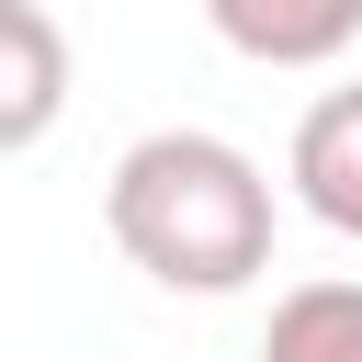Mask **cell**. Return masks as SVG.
<instances>
[{"label": "cell", "mask_w": 362, "mask_h": 362, "mask_svg": "<svg viewBox=\"0 0 362 362\" xmlns=\"http://www.w3.org/2000/svg\"><path fill=\"white\" fill-rule=\"evenodd\" d=\"M102 226L158 294H238L272 272V170L204 124H158L113 158Z\"/></svg>", "instance_id": "1"}, {"label": "cell", "mask_w": 362, "mask_h": 362, "mask_svg": "<svg viewBox=\"0 0 362 362\" xmlns=\"http://www.w3.org/2000/svg\"><path fill=\"white\" fill-rule=\"evenodd\" d=\"M283 181H294V204H305L328 238H362V79H339V90L305 102Z\"/></svg>", "instance_id": "2"}, {"label": "cell", "mask_w": 362, "mask_h": 362, "mask_svg": "<svg viewBox=\"0 0 362 362\" xmlns=\"http://www.w3.org/2000/svg\"><path fill=\"white\" fill-rule=\"evenodd\" d=\"M204 23L249 68H328L362 34V0H204Z\"/></svg>", "instance_id": "3"}, {"label": "cell", "mask_w": 362, "mask_h": 362, "mask_svg": "<svg viewBox=\"0 0 362 362\" xmlns=\"http://www.w3.org/2000/svg\"><path fill=\"white\" fill-rule=\"evenodd\" d=\"M0 45H11V79H0V147H34L68 102V45L45 23V0H0Z\"/></svg>", "instance_id": "4"}, {"label": "cell", "mask_w": 362, "mask_h": 362, "mask_svg": "<svg viewBox=\"0 0 362 362\" xmlns=\"http://www.w3.org/2000/svg\"><path fill=\"white\" fill-rule=\"evenodd\" d=\"M260 362H362V283H294L260 328Z\"/></svg>", "instance_id": "5"}]
</instances>
